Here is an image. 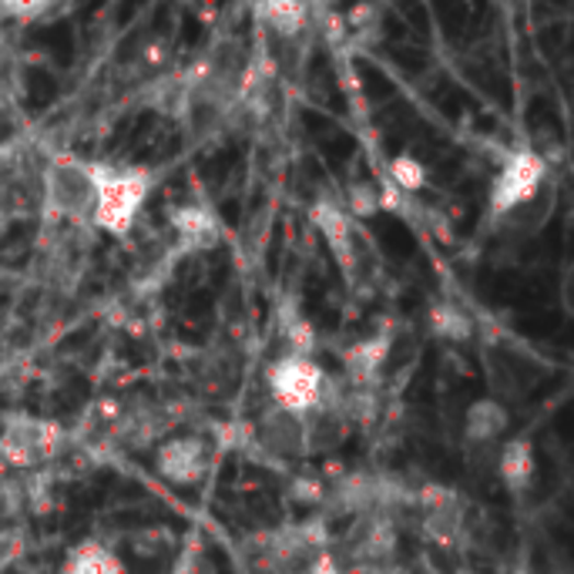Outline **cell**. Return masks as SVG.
<instances>
[{"label":"cell","mask_w":574,"mask_h":574,"mask_svg":"<svg viewBox=\"0 0 574 574\" xmlns=\"http://www.w3.org/2000/svg\"><path fill=\"white\" fill-rule=\"evenodd\" d=\"M94 172V213L91 226L112 239H125L141 208L154 188V179L148 169L138 165H115V162H91Z\"/></svg>","instance_id":"obj_1"},{"label":"cell","mask_w":574,"mask_h":574,"mask_svg":"<svg viewBox=\"0 0 574 574\" xmlns=\"http://www.w3.org/2000/svg\"><path fill=\"white\" fill-rule=\"evenodd\" d=\"M44 213L68 226H91L94 213V172L91 162L58 154L44 169Z\"/></svg>","instance_id":"obj_2"},{"label":"cell","mask_w":574,"mask_h":574,"mask_svg":"<svg viewBox=\"0 0 574 574\" xmlns=\"http://www.w3.org/2000/svg\"><path fill=\"white\" fill-rule=\"evenodd\" d=\"M544 179H548V162L538 151H528V148L510 151L497 165L491 182V198H487L491 216L494 219L517 216L520 208H528L544 192Z\"/></svg>","instance_id":"obj_3"},{"label":"cell","mask_w":574,"mask_h":574,"mask_svg":"<svg viewBox=\"0 0 574 574\" xmlns=\"http://www.w3.org/2000/svg\"><path fill=\"white\" fill-rule=\"evenodd\" d=\"M330 377L312 356H292L283 353L266 367V387H269V403L306 416L309 410H317L326 397Z\"/></svg>","instance_id":"obj_4"},{"label":"cell","mask_w":574,"mask_h":574,"mask_svg":"<svg viewBox=\"0 0 574 574\" xmlns=\"http://www.w3.org/2000/svg\"><path fill=\"white\" fill-rule=\"evenodd\" d=\"M65 447V431L50 421H37V416H11L0 427V460L11 467H37L50 457H58Z\"/></svg>","instance_id":"obj_5"},{"label":"cell","mask_w":574,"mask_h":574,"mask_svg":"<svg viewBox=\"0 0 574 574\" xmlns=\"http://www.w3.org/2000/svg\"><path fill=\"white\" fill-rule=\"evenodd\" d=\"M154 474L172 487H195L213 471V447L198 434H169L154 447Z\"/></svg>","instance_id":"obj_6"},{"label":"cell","mask_w":574,"mask_h":574,"mask_svg":"<svg viewBox=\"0 0 574 574\" xmlns=\"http://www.w3.org/2000/svg\"><path fill=\"white\" fill-rule=\"evenodd\" d=\"M252 444L259 454H266L279 463H302L309 457L306 444V421L299 413H289L276 403H269L252 424Z\"/></svg>","instance_id":"obj_7"},{"label":"cell","mask_w":574,"mask_h":574,"mask_svg":"<svg viewBox=\"0 0 574 574\" xmlns=\"http://www.w3.org/2000/svg\"><path fill=\"white\" fill-rule=\"evenodd\" d=\"M309 222L317 229L333 255V263L340 266L343 279L353 283L356 279V269H359V245H356V236H353V219L346 216V208L340 198L333 195H320L312 198L309 205Z\"/></svg>","instance_id":"obj_8"},{"label":"cell","mask_w":574,"mask_h":574,"mask_svg":"<svg viewBox=\"0 0 574 574\" xmlns=\"http://www.w3.org/2000/svg\"><path fill=\"white\" fill-rule=\"evenodd\" d=\"M413 504L421 510V535L434 544H454L463 531V504L447 487H421L413 491Z\"/></svg>","instance_id":"obj_9"},{"label":"cell","mask_w":574,"mask_h":574,"mask_svg":"<svg viewBox=\"0 0 574 574\" xmlns=\"http://www.w3.org/2000/svg\"><path fill=\"white\" fill-rule=\"evenodd\" d=\"M390 359V336L377 333L343 349V380L349 387H377Z\"/></svg>","instance_id":"obj_10"},{"label":"cell","mask_w":574,"mask_h":574,"mask_svg":"<svg viewBox=\"0 0 574 574\" xmlns=\"http://www.w3.org/2000/svg\"><path fill=\"white\" fill-rule=\"evenodd\" d=\"M169 226L175 229V236L185 242V245H216L219 236H222V226H219V216H216V208L213 205H205V202H182L172 208V216H169Z\"/></svg>","instance_id":"obj_11"},{"label":"cell","mask_w":574,"mask_h":574,"mask_svg":"<svg viewBox=\"0 0 574 574\" xmlns=\"http://www.w3.org/2000/svg\"><path fill=\"white\" fill-rule=\"evenodd\" d=\"M510 427V413L501 400L494 397H481L467 406L463 413V440L471 447H491L497 444Z\"/></svg>","instance_id":"obj_12"},{"label":"cell","mask_w":574,"mask_h":574,"mask_svg":"<svg viewBox=\"0 0 574 574\" xmlns=\"http://www.w3.org/2000/svg\"><path fill=\"white\" fill-rule=\"evenodd\" d=\"M497 478L507 491L520 494L535 484V474H538V454H535V444L528 437H510L501 444L497 450Z\"/></svg>","instance_id":"obj_13"},{"label":"cell","mask_w":574,"mask_h":574,"mask_svg":"<svg viewBox=\"0 0 574 574\" xmlns=\"http://www.w3.org/2000/svg\"><path fill=\"white\" fill-rule=\"evenodd\" d=\"M306 444H309V457L317 454H333L343 447V440L349 437V424L343 421V413L333 403H320L317 410H309L306 416Z\"/></svg>","instance_id":"obj_14"},{"label":"cell","mask_w":574,"mask_h":574,"mask_svg":"<svg viewBox=\"0 0 574 574\" xmlns=\"http://www.w3.org/2000/svg\"><path fill=\"white\" fill-rule=\"evenodd\" d=\"M61 574H128V564L118 551H112L104 541H81L68 551Z\"/></svg>","instance_id":"obj_15"},{"label":"cell","mask_w":574,"mask_h":574,"mask_svg":"<svg viewBox=\"0 0 574 574\" xmlns=\"http://www.w3.org/2000/svg\"><path fill=\"white\" fill-rule=\"evenodd\" d=\"M309 8L299 4V0H269V4H259L255 18L263 24L273 37L279 41H292L309 27Z\"/></svg>","instance_id":"obj_16"},{"label":"cell","mask_w":574,"mask_h":574,"mask_svg":"<svg viewBox=\"0 0 574 574\" xmlns=\"http://www.w3.org/2000/svg\"><path fill=\"white\" fill-rule=\"evenodd\" d=\"M427 323H431V333L440 343H467V340H471V333H474L471 317H467V312L457 302H437L431 309Z\"/></svg>","instance_id":"obj_17"},{"label":"cell","mask_w":574,"mask_h":574,"mask_svg":"<svg viewBox=\"0 0 574 574\" xmlns=\"http://www.w3.org/2000/svg\"><path fill=\"white\" fill-rule=\"evenodd\" d=\"M380 198H383L380 182H374V179H349L346 182V195L340 202H343L349 219H374V216L383 213Z\"/></svg>","instance_id":"obj_18"},{"label":"cell","mask_w":574,"mask_h":574,"mask_svg":"<svg viewBox=\"0 0 574 574\" xmlns=\"http://www.w3.org/2000/svg\"><path fill=\"white\" fill-rule=\"evenodd\" d=\"M427 182V169L424 162H416L413 154H397V159L390 162V172H387V185L397 188L400 195H413V192H421Z\"/></svg>","instance_id":"obj_19"},{"label":"cell","mask_w":574,"mask_h":574,"mask_svg":"<svg viewBox=\"0 0 574 574\" xmlns=\"http://www.w3.org/2000/svg\"><path fill=\"white\" fill-rule=\"evenodd\" d=\"M172 65V58H169V44L165 41H148L145 47H141V55H138V68H141V74H148V78H159V74H165V68Z\"/></svg>","instance_id":"obj_20"},{"label":"cell","mask_w":574,"mask_h":574,"mask_svg":"<svg viewBox=\"0 0 574 574\" xmlns=\"http://www.w3.org/2000/svg\"><path fill=\"white\" fill-rule=\"evenodd\" d=\"M175 574H219V567H216L213 558L205 554V548H202L198 541H192V544L185 548L182 561H179Z\"/></svg>","instance_id":"obj_21"},{"label":"cell","mask_w":574,"mask_h":574,"mask_svg":"<svg viewBox=\"0 0 574 574\" xmlns=\"http://www.w3.org/2000/svg\"><path fill=\"white\" fill-rule=\"evenodd\" d=\"M21 551H24L21 535L11 531V528H0V571H4L8 564H14L21 558Z\"/></svg>","instance_id":"obj_22"},{"label":"cell","mask_w":574,"mask_h":574,"mask_svg":"<svg viewBox=\"0 0 574 574\" xmlns=\"http://www.w3.org/2000/svg\"><path fill=\"white\" fill-rule=\"evenodd\" d=\"M50 11V4H0V14L18 21V24H27V21H37Z\"/></svg>","instance_id":"obj_23"},{"label":"cell","mask_w":574,"mask_h":574,"mask_svg":"<svg viewBox=\"0 0 574 574\" xmlns=\"http://www.w3.org/2000/svg\"><path fill=\"white\" fill-rule=\"evenodd\" d=\"M299 574H343V567H340V561H336V554H333V548H330V551H323V554L312 558Z\"/></svg>","instance_id":"obj_24"},{"label":"cell","mask_w":574,"mask_h":574,"mask_svg":"<svg viewBox=\"0 0 574 574\" xmlns=\"http://www.w3.org/2000/svg\"><path fill=\"white\" fill-rule=\"evenodd\" d=\"M8 128V108H4V101H0V131Z\"/></svg>","instance_id":"obj_25"}]
</instances>
